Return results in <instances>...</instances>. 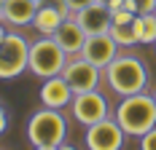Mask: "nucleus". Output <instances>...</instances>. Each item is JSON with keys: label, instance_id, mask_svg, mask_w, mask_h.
Wrapping results in <instances>:
<instances>
[{"label": "nucleus", "instance_id": "obj_1", "mask_svg": "<svg viewBox=\"0 0 156 150\" xmlns=\"http://www.w3.org/2000/svg\"><path fill=\"white\" fill-rule=\"evenodd\" d=\"M102 78L110 86V91L119 97H129L148 89V67L137 54H119L102 70Z\"/></svg>", "mask_w": 156, "mask_h": 150}, {"label": "nucleus", "instance_id": "obj_2", "mask_svg": "<svg viewBox=\"0 0 156 150\" xmlns=\"http://www.w3.org/2000/svg\"><path fill=\"white\" fill-rule=\"evenodd\" d=\"M116 121L124 129L126 137H137L140 139L148 129L156 126V99H154V94L137 91V94L121 97V102L116 107Z\"/></svg>", "mask_w": 156, "mask_h": 150}, {"label": "nucleus", "instance_id": "obj_3", "mask_svg": "<svg viewBox=\"0 0 156 150\" xmlns=\"http://www.w3.org/2000/svg\"><path fill=\"white\" fill-rule=\"evenodd\" d=\"M27 139L32 148L38 150H57L67 148V118L62 115V110L54 107H41L35 110L27 121Z\"/></svg>", "mask_w": 156, "mask_h": 150}, {"label": "nucleus", "instance_id": "obj_4", "mask_svg": "<svg viewBox=\"0 0 156 150\" xmlns=\"http://www.w3.org/2000/svg\"><path fill=\"white\" fill-rule=\"evenodd\" d=\"M67 54L65 48L51 35H43L30 43V73L35 78H51V75H62L65 64H67Z\"/></svg>", "mask_w": 156, "mask_h": 150}, {"label": "nucleus", "instance_id": "obj_5", "mask_svg": "<svg viewBox=\"0 0 156 150\" xmlns=\"http://www.w3.org/2000/svg\"><path fill=\"white\" fill-rule=\"evenodd\" d=\"M30 70V40L19 32H5L0 40V80H14Z\"/></svg>", "mask_w": 156, "mask_h": 150}, {"label": "nucleus", "instance_id": "obj_6", "mask_svg": "<svg viewBox=\"0 0 156 150\" xmlns=\"http://www.w3.org/2000/svg\"><path fill=\"white\" fill-rule=\"evenodd\" d=\"M70 113H73L76 123L92 126V123H97V121L110 115V105H108V99H105V94H100V89H92V91H81V94L73 97Z\"/></svg>", "mask_w": 156, "mask_h": 150}, {"label": "nucleus", "instance_id": "obj_7", "mask_svg": "<svg viewBox=\"0 0 156 150\" xmlns=\"http://www.w3.org/2000/svg\"><path fill=\"white\" fill-rule=\"evenodd\" d=\"M124 139H126V134L119 126L116 115H108V118L86 126V137H83V142H86L89 150H121Z\"/></svg>", "mask_w": 156, "mask_h": 150}, {"label": "nucleus", "instance_id": "obj_8", "mask_svg": "<svg viewBox=\"0 0 156 150\" xmlns=\"http://www.w3.org/2000/svg\"><path fill=\"white\" fill-rule=\"evenodd\" d=\"M62 78L70 83V89L76 91V94H81V91L100 89L102 70L78 54V56H70V59H67V64H65V70H62Z\"/></svg>", "mask_w": 156, "mask_h": 150}, {"label": "nucleus", "instance_id": "obj_9", "mask_svg": "<svg viewBox=\"0 0 156 150\" xmlns=\"http://www.w3.org/2000/svg\"><path fill=\"white\" fill-rule=\"evenodd\" d=\"M119 48H121V46L113 40L110 32H97V35H89V38H86V43L81 48V56L89 59L92 64H97L100 70H105L110 62L119 56Z\"/></svg>", "mask_w": 156, "mask_h": 150}, {"label": "nucleus", "instance_id": "obj_10", "mask_svg": "<svg viewBox=\"0 0 156 150\" xmlns=\"http://www.w3.org/2000/svg\"><path fill=\"white\" fill-rule=\"evenodd\" d=\"M41 97V105L43 107H54V110H62L73 102L76 91L70 89V83L65 80L62 75H51V78H43V86L38 91Z\"/></svg>", "mask_w": 156, "mask_h": 150}, {"label": "nucleus", "instance_id": "obj_11", "mask_svg": "<svg viewBox=\"0 0 156 150\" xmlns=\"http://www.w3.org/2000/svg\"><path fill=\"white\" fill-rule=\"evenodd\" d=\"M78 19V24L86 30V35H97V32H108L110 24H113V16H110V8L108 3L102 0H94L92 5L81 8L78 14H73Z\"/></svg>", "mask_w": 156, "mask_h": 150}, {"label": "nucleus", "instance_id": "obj_12", "mask_svg": "<svg viewBox=\"0 0 156 150\" xmlns=\"http://www.w3.org/2000/svg\"><path fill=\"white\" fill-rule=\"evenodd\" d=\"M51 38H54V40H57V43L65 48V54H67V56H78L89 35H86V30L78 24L76 16H67L62 24L57 27V32H54Z\"/></svg>", "mask_w": 156, "mask_h": 150}, {"label": "nucleus", "instance_id": "obj_13", "mask_svg": "<svg viewBox=\"0 0 156 150\" xmlns=\"http://www.w3.org/2000/svg\"><path fill=\"white\" fill-rule=\"evenodd\" d=\"M38 5L41 3H35V0H5L0 19L11 27H30L38 14Z\"/></svg>", "mask_w": 156, "mask_h": 150}, {"label": "nucleus", "instance_id": "obj_14", "mask_svg": "<svg viewBox=\"0 0 156 150\" xmlns=\"http://www.w3.org/2000/svg\"><path fill=\"white\" fill-rule=\"evenodd\" d=\"M65 19H67V16H65L59 8H54L51 3H41V5H38V14L32 19V27L41 32V35H54L57 27L62 24Z\"/></svg>", "mask_w": 156, "mask_h": 150}, {"label": "nucleus", "instance_id": "obj_15", "mask_svg": "<svg viewBox=\"0 0 156 150\" xmlns=\"http://www.w3.org/2000/svg\"><path fill=\"white\" fill-rule=\"evenodd\" d=\"M135 30H137V40L145 46L156 43V11L154 14H137L135 16Z\"/></svg>", "mask_w": 156, "mask_h": 150}, {"label": "nucleus", "instance_id": "obj_16", "mask_svg": "<svg viewBox=\"0 0 156 150\" xmlns=\"http://www.w3.org/2000/svg\"><path fill=\"white\" fill-rule=\"evenodd\" d=\"M110 35H113V40L121 46V48H132V46H137V30H135V19L132 22H124V24H110Z\"/></svg>", "mask_w": 156, "mask_h": 150}, {"label": "nucleus", "instance_id": "obj_17", "mask_svg": "<svg viewBox=\"0 0 156 150\" xmlns=\"http://www.w3.org/2000/svg\"><path fill=\"white\" fill-rule=\"evenodd\" d=\"M124 5L135 14H154L156 11V0H124Z\"/></svg>", "mask_w": 156, "mask_h": 150}, {"label": "nucleus", "instance_id": "obj_18", "mask_svg": "<svg viewBox=\"0 0 156 150\" xmlns=\"http://www.w3.org/2000/svg\"><path fill=\"white\" fill-rule=\"evenodd\" d=\"M140 148L143 150H156V126L148 129V131L140 137Z\"/></svg>", "mask_w": 156, "mask_h": 150}, {"label": "nucleus", "instance_id": "obj_19", "mask_svg": "<svg viewBox=\"0 0 156 150\" xmlns=\"http://www.w3.org/2000/svg\"><path fill=\"white\" fill-rule=\"evenodd\" d=\"M67 3H70V11H73V14H78L81 8H86V5H92L94 0H67Z\"/></svg>", "mask_w": 156, "mask_h": 150}, {"label": "nucleus", "instance_id": "obj_20", "mask_svg": "<svg viewBox=\"0 0 156 150\" xmlns=\"http://www.w3.org/2000/svg\"><path fill=\"white\" fill-rule=\"evenodd\" d=\"M8 129V113H5V107L0 105V134Z\"/></svg>", "mask_w": 156, "mask_h": 150}, {"label": "nucleus", "instance_id": "obj_21", "mask_svg": "<svg viewBox=\"0 0 156 150\" xmlns=\"http://www.w3.org/2000/svg\"><path fill=\"white\" fill-rule=\"evenodd\" d=\"M102 3H108V8L113 11V8H121L124 5V0H102Z\"/></svg>", "mask_w": 156, "mask_h": 150}, {"label": "nucleus", "instance_id": "obj_22", "mask_svg": "<svg viewBox=\"0 0 156 150\" xmlns=\"http://www.w3.org/2000/svg\"><path fill=\"white\" fill-rule=\"evenodd\" d=\"M5 32H8V30H5V22H3V19H0V40H3V38H5Z\"/></svg>", "mask_w": 156, "mask_h": 150}, {"label": "nucleus", "instance_id": "obj_23", "mask_svg": "<svg viewBox=\"0 0 156 150\" xmlns=\"http://www.w3.org/2000/svg\"><path fill=\"white\" fill-rule=\"evenodd\" d=\"M3 3H5V0H0V14H3Z\"/></svg>", "mask_w": 156, "mask_h": 150}, {"label": "nucleus", "instance_id": "obj_24", "mask_svg": "<svg viewBox=\"0 0 156 150\" xmlns=\"http://www.w3.org/2000/svg\"><path fill=\"white\" fill-rule=\"evenodd\" d=\"M35 3H43V0H35Z\"/></svg>", "mask_w": 156, "mask_h": 150}, {"label": "nucleus", "instance_id": "obj_25", "mask_svg": "<svg viewBox=\"0 0 156 150\" xmlns=\"http://www.w3.org/2000/svg\"><path fill=\"white\" fill-rule=\"evenodd\" d=\"M154 99H156V91H154Z\"/></svg>", "mask_w": 156, "mask_h": 150}, {"label": "nucleus", "instance_id": "obj_26", "mask_svg": "<svg viewBox=\"0 0 156 150\" xmlns=\"http://www.w3.org/2000/svg\"><path fill=\"white\" fill-rule=\"evenodd\" d=\"M154 46H156V43H154Z\"/></svg>", "mask_w": 156, "mask_h": 150}]
</instances>
